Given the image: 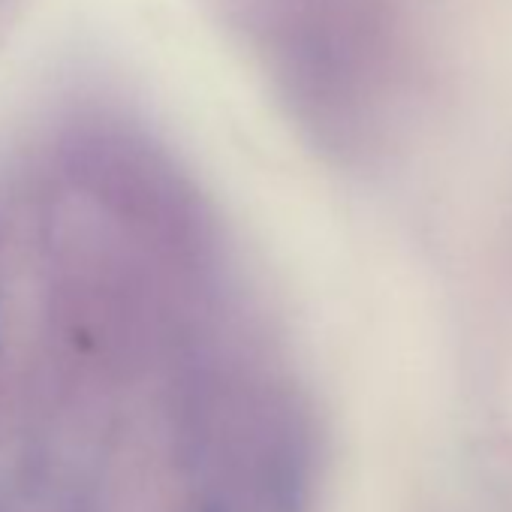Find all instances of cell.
I'll return each instance as SVG.
<instances>
[{"label": "cell", "mask_w": 512, "mask_h": 512, "mask_svg": "<svg viewBox=\"0 0 512 512\" xmlns=\"http://www.w3.org/2000/svg\"><path fill=\"white\" fill-rule=\"evenodd\" d=\"M238 10L311 142L341 160L368 154L395 82L389 0H238Z\"/></svg>", "instance_id": "obj_1"}]
</instances>
